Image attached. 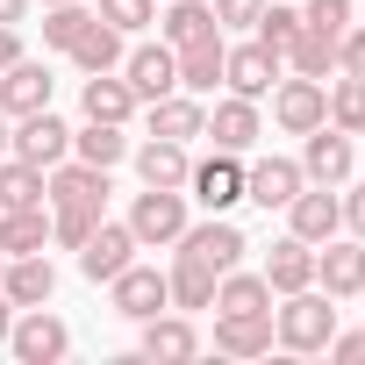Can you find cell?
Listing matches in <instances>:
<instances>
[{"mask_svg": "<svg viewBox=\"0 0 365 365\" xmlns=\"http://www.w3.org/2000/svg\"><path fill=\"white\" fill-rule=\"evenodd\" d=\"M329 336H336V301L322 287L279 294V308H272V344L279 351H329Z\"/></svg>", "mask_w": 365, "mask_h": 365, "instance_id": "obj_1", "label": "cell"}, {"mask_svg": "<svg viewBox=\"0 0 365 365\" xmlns=\"http://www.w3.org/2000/svg\"><path fill=\"white\" fill-rule=\"evenodd\" d=\"M279 79H287V58H279L272 43H258V36H251V43H230V51H222V86H230V93L265 101Z\"/></svg>", "mask_w": 365, "mask_h": 365, "instance_id": "obj_2", "label": "cell"}, {"mask_svg": "<svg viewBox=\"0 0 365 365\" xmlns=\"http://www.w3.org/2000/svg\"><path fill=\"white\" fill-rule=\"evenodd\" d=\"M187 230V187H143L129 201V237L136 244H179Z\"/></svg>", "mask_w": 365, "mask_h": 365, "instance_id": "obj_3", "label": "cell"}, {"mask_svg": "<svg viewBox=\"0 0 365 365\" xmlns=\"http://www.w3.org/2000/svg\"><path fill=\"white\" fill-rule=\"evenodd\" d=\"M244 230L230 222V215H208V222H187V230H179V258H194V265H208L215 279L230 272V265H244Z\"/></svg>", "mask_w": 365, "mask_h": 365, "instance_id": "obj_4", "label": "cell"}, {"mask_svg": "<svg viewBox=\"0 0 365 365\" xmlns=\"http://www.w3.org/2000/svg\"><path fill=\"white\" fill-rule=\"evenodd\" d=\"M265 101H272V122H279L287 136H308V129L329 122V79H301V72H294V79H279Z\"/></svg>", "mask_w": 365, "mask_h": 365, "instance_id": "obj_5", "label": "cell"}, {"mask_svg": "<svg viewBox=\"0 0 365 365\" xmlns=\"http://www.w3.org/2000/svg\"><path fill=\"white\" fill-rule=\"evenodd\" d=\"M8 351H15L22 365H58V358L72 351V329H65L51 308H22L15 329H8Z\"/></svg>", "mask_w": 365, "mask_h": 365, "instance_id": "obj_6", "label": "cell"}, {"mask_svg": "<svg viewBox=\"0 0 365 365\" xmlns=\"http://www.w3.org/2000/svg\"><path fill=\"white\" fill-rule=\"evenodd\" d=\"M315 287H322L329 301L365 294V237H329V244H315Z\"/></svg>", "mask_w": 365, "mask_h": 365, "instance_id": "obj_7", "label": "cell"}, {"mask_svg": "<svg viewBox=\"0 0 365 365\" xmlns=\"http://www.w3.org/2000/svg\"><path fill=\"white\" fill-rule=\"evenodd\" d=\"M43 194H51V208H101L108 215V172L86 158H58L43 172Z\"/></svg>", "mask_w": 365, "mask_h": 365, "instance_id": "obj_8", "label": "cell"}, {"mask_svg": "<svg viewBox=\"0 0 365 365\" xmlns=\"http://www.w3.org/2000/svg\"><path fill=\"white\" fill-rule=\"evenodd\" d=\"M122 79H129V93L150 108V101H165V93H179V58H172V43L158 36V43H136L129 58H122Z\"/></svg>", "mask_w": 365, "mask_h": 365, "instance_id": "obj_9", "label": "cell"}, {"mask_svg": "<svg viewBox=\"0 0 365 365\" xmlns=\"http://www.w3.org/2000/svg\"><path fill=\"white\" fill-rule=\"evenodd\" d=\"M8 150L51 172L58 158H72V129H65L51 108H36V115H15V129H8Z\"/></svg>", "mask_w": 365, "mask_h": 365, "instance_id": "obj_10", "label": "cell"}, {"mask_svg": "<svg viewBox=\"0 0 365 365\" xmlns=\"http://www.w3.org/2000/svg\"><path fill=\"white\" fill-rule=\"evenodd\" d=\"M187 194H194L208 215H230V208L244 201V165H237V150H215V158H201V165L187 172Z\"/></svg>", "mask_w": 365, "mask_h": 365, "instance_id": "obj_11", "label": "cell"}, {"mask_svg": "<svg viewBox=\"0 0 365 365\" xmlns=\"http://www.w3.org/2000/svg\"><path fill=\"white\" fill-rule=\"evenodd\" d=\"M287 230H294L301 244H329V237L344 230V194H336V187H301V194L287 201Z\"/></svg>", "mask_w": 365, "mask_h": 365, "instance_id": "obj_12", "label": "cell"}, {"mask_svg": "<svg viewBox=\"0 0 365 365\" xmlns=\"http://www.w3.org/2000/svg\"><path fill=\"white\" fill-rule=\"evenodd\" d=\"M136 251H143V244L129 237V222H108V215H101V222H93V237L79 244V272H86L93 287H108V279H115Z\"/></svg>", "mask_w": 365, "mask_h": 365, "instance_id": "obj_13", "label": "cell"}, {"mask_svg": "<svg viewBox=\"0 0 365 365\" xmlns=\"http://www.w3.org/2000/svg\"><path fill=\"white\" fill-rule=\"evenodd\" d=\"M108 294H115V315H129V322H143V315H158V308H172V287H165V272L158 265H122L115 279H108Z\"/></svg>", "mask_w": 365, "mask_h": 365, "instance_id": "obj_14", "label": "cell"}, {"mask_svg": "<svg viewBox=\"0 0 365 365\" xmlns=\"http://www.w3.org/2000/svg\"><path fill=\"white\" fill-rule=\"evenodd\" d=\"M351 165H358V150H351V136H344L336 122L308 129V150H301V172H308V187H344V179H351Z\"/></svg>", "mask_w": 365, "mask_h": 365, "instance_id": "obj_15", "label": "cell"}, {"mask_svg": "<svg viewBox=\"0 0 365 365\" xmlns=\"http://www.w3.org/2000/svg\"><path fill=\"white\" fill-rule=\"evenodd\" d=\"M51 93H58V79H51V65H36V58H15L8 72H0V115H36V108H51Z\"/></svg>", "mask_w": 365, "mask_h": 365, "instance_id": "obj_16", "label": "cell"}, {"mask_svg": "<svg viewBox=\"0 0 365 365\" xmlns=\"http://www.w3.org/2000/svg\"><path fill=\"white\" fill-rule=\"evenodd\" d=\"M201 136H208L215 150H237V158H244V150H251V143L265 136V122H258V101H244V93L215 101V108H208V129H201Z\"/></svg>", "mask_w": 365, "mask_h": 365, "instance_id": "obj_17", "label": "cell"}, {"mask_svg": "<svg viewBox=\"0 0 365 365\" xmlns=\"http://www.w3.org/2000/svg\"><path fill=\"white\" fill-rule=\"evenodd\" d=\"M301 187H308V172H301L294 158H258V165H244V201H258L265 215L287 208Z\"/></svg>", "mask_w": 365, "mask_h": 365, "instance_id": "obj_18", "label": "cell"}, {"mask_svg": "<svg viewBox=\"0 0 365 365\" xmlns=\"http://www.w3.org/2000/svg\"><path fill=\"white\" fill-rule=\"evenodd\" d=\"M0 294H8L15 308H51V294H58V265H51L43 251H22V258H8V272H0Z\"/></svg>", "mask_w": 365, "mask_h": 365, "instance_id": "obj_19", "label": "cell"}, {"mask_svg": "<svg viewBox=\"0 0 365 365\" xmlns=\"http://www.w3.org/2000/svg\"><path fill=\"white\" fill-rule=\"evenodd\" d=\"M136 351L143 358H158V365H179V358H194L201 351V329L187 322V315H143V336H136Z\"/></svg>", "mask_w": 365, "mask_h": 365, "instance_id": "obj_20", "label": "cell"}, {"mask_svg": "<svg viewBox=\"0 0 365 365\" xmlns=\"http://www.w3.org/2000/svg\"><path fill=\"white\" fill-rule=\"evenodd\" d=\"M265 287H272V301L279 294H301V287H315V244H301L294 230L265 251Z\"/></svg>", "mask_w": 365, "mask_h": 365, "instance_id": "obj_21", "label": "cell"}, {"mask_svg": "<svg viewBox=\"0 0 365 365\" xmlns=\"http://www.w3.org/2000/svg\"><path fill=\"white\" fill-rule=\"evenodd\" d=\"M215 351L222 358H265L272 351V308H258V315H222L215 308Z\"/></svg>", "mask_w": 365, "mask_h": 365, "instance_id": "obj_22", "label": "cell"}, {"mask_svg": "<svg viewBox=\"0 0 365 365\" xmlns=\"http://www.w3.org/2000/svg\"><path fill=\"white\" fill-rule=\"evenodd\" d=\"M79 108H86V122H129L143 101L129 93V79H122V72H86V86H79Z\"/></svg>", "mask_w": 365, "mask_h": 365, "instance_id": "obj_23", "label": "cell"}, {"mask_svg": "<svg viewBox=\"0 0 365 365\" xmlns=\"http://www.w3.org/2000/svg\"><path fill=\"white\" fill-rule=\"evenodd\" d=\"M129 158H136V172H143V187H187V172H194L187 143H172V136H150V143H136Z\"/></svg>", "mask_w": 365, "mask_h": 365, "instance_id": "obj_24", "label": "cell"}, {"mask_svg": "<svg viewBox=\"0 0 365 365\" xmlns=\"http://www.w3.org/2000/svg\"><path fill=\"white\" fill-rule=\"evenodd\" d=\"M201 129H208V108H201V93H165V101H150V136L194 143Z\"/></svg>", "mask_w": 365, "mask_h": 365, "instance_id": "obj_25", "label": "cell"}, {"mask_svg": "<svg viewBox=\"0 0 365 365\" xmlns=\"http://www.w3.org/2000/svg\"><path fill=\"white\" fill-rule=\"evenodd\" d=\"M158 36H165L172 51H187V43L222 36V22H215V8H208V0H172V8H165V22H158Z\"/></svg>", "mask_w": 365, "mask_h": 365, "instance_id": "obj_26", "label": "cell"}, {"mask_svg": "<svg viewBox=\"0 0 365 365\" xmlns=\"http://www.w3.org/2000/svg\"><path fill=\"white\" fill-rule=\"evenodd\" d=\"M222 36H208V43H187V51H172L179 58V93H215L222 86Z\"/></svg>", "mask_w": 365, "mask_h": 365, "instance_id": "obj_27", "label": "cell"}, {"mask_svg": "<svg viewBox=\"0 0 365 365\" xmlns=\"http://www.w3.org/2000/svg\"><path fill=\"white\" fill-rule=\"evenodd\" d=\"M0 208H51V194H43V165H29V158H0Z\"/></svg>", "mask_w": 365, "mask_h": 365, "instance_id": "obj_28", "label": "cell"}, {"mask_svg": "<svg viewBox=\"0 0 365 365\" xmlns=\"http://www.w3.org/2000/svg\"><path fill=\"white\" fill-rule=\"evenodd\" d=\"M215 308H222V315H258V308H272V287H265V272H244V265H230V272L215 279Z\"/></svg>", "mask_w": 365, "mask_h": 365, "instance_id": "obj_29", "label": "cell"}, {"mask_svg": "<svg viewBox=\"0 0 365 365\" xmlns=\"http://www.w3.org/2000/svg\"><path fill=\"white\" fill-rule=\"evenodd\" d=\"M165 287H172V308H179V315H201V308H215V272H208V265H194V258H172Z\"/></svg>", "mask_w": 365, "mask_h": 365, "instance_id": "obj_30", "label": "cell"}, {"mask_svg": "<svg viewBox=\"0 0 365 365\" xmlns=\"http://www.w3.org/2000/svg\"><path fill=\"white\" fill-rule=\"evenodd\" d=\"M51 244V208H0V251L22 258V251H43Z\"/></svg>", "mask_w": 365, "mask_h": 365, "instance_id": "obj_31", "label": "cell"}, {"mask_svg": "<svg viewBox=\"0 0 365 365\" xmlns=\"http://www.w3.org/2000/svg\"><path fill=\"white\" fill-rule=\"evenodd\" d=\"M122 58H129V51H122V29H108L101 15H93L86 36L72 43V65H79V72H122Z\"/></svg>", "mask_w": 365, "mask_h": 365, "instance_id": "obj_32", "label": "cell"}, {"mask_svg": "<svg viewBox=\"0 0 365 365\" xmlns=\"http://www.w3.org/2000/svg\"><path fill=\"white\" fill-rule=\"evenodd\" d=\"M72 158H86V165L115 172V165L129 158V136H122V122H86V129H72Z\"/></svg>", "mask_w": 365, "mask_h": 365, "instance_id": "obj_33", "label": "cell"}, {"mask_svg": "<svg viewBox=\"0 0 365 365\" xmlns=\"http://www.w3.org/2000/svg\"><path fill=\"white\" fill-rule=\"evenodd\" d=\"M279 58H287V65H294L301 79H329V72H336V43H329V36H315L308 22H301V36H294V43H287Z\"/></svg>", "mask_w": 365, "mask_h": 365, "instance_id": "obj_34", "label": "cell"}, {"mask_svg": "<svg viewBox=\"0 0 365 365\" xmlns=\"http://www.w3.org/2000/svg\"><path fill=\"white\" fill-rule=\"evenodd\" d=\"M329 122H336L344 136H365V79H358V72H344V79L329 86Z\"/></svg>", "mask_w": 365, "mask_h": 365, "instance_id": "obj_35", "label": "cell"}, {"mask_svg": "<svg viewBox=\"0 0 365 365\" xmlns=\"http://www.w3.org/2000/svg\"><path fill=\"white\" fill-rule=\"evenodd\" d=\"M86 22H93V8H79V0H58V8H43V43H51V51H72V43L86 36Z\"/></svg>", "mask_w": 365, "mask_h": 365, "instance_id": "obj_36", "label": "cell"}, {"mask_svg": "<svg viewBox=\"0 0 365 365\" xmlns=\"http://www.w3.org/2000/svg\"><path fill=\"white\" fill-rule=\"evenodd\" d=\"M108 29H122V36H136V29H150L158 22V0H101V8H93Z\"/></svg>", "mask_w": 365, "mask_h": 365, "instance_id": "obj_37", "label": "cell"}, {"mask_svg": "<svg viewBox=\"0 0 365 365\" xmlns=\"http://www.w3.org/2000/svg\"><path fill=\"white\" fill-rule=\"evenodd\" d=\"M93 222H101V208H51V244L79 251V244L93 237Z\"/></svg>", "mask_w": 365, "mask_h": 365, "instance_id": "obj_38", "label": "cell"}, {"mask_svg": "<svg viewBox=\"0 0 365 365\" xmlns=\"http://www.w3.org/2000/svg\"><path fill=\"white\" fill-rule=\"evenodd\" d=\"M258 43H272V51H287L294 36H301V8H272L265 0V15H258V29H251Z\"/></svg>", "mask_w": 365, "mask_h": 365, "instance_id": "obj_39", "label": "cell"}, {"mask_svg": "<svg viewBox=\"0 0 365 365\" xmlns=\"http://www.w3.org/2000/svg\"><path fill=\"white\" fill-rule=\"evenodd\" d=\"M301 22H308L315 36H329V43H336V36L351 29V0H308V8H301Z\"/></svg>", "mask_w": 365, "mask_h": 365, "instance_id": "obj_40", "label": "cell"}, {"mask_svg": "<svg viewBox=\"0 0 365 365\" xmlns=\"http://www.w3.org/2000/svg\"><path fill=\"white\" fill-rule=\"evenodd\" d=\"M208 8H215V22H222V29H258L265 0H208Z\"/></svg>", "mask_w": 365, "mask_h": 365, "instance_id": "obj_41", "label": "cell"}, {"mask_svg": "<svg viewBox=\"0 0 365 365\" xmlns=\"http://www.w3.org/2000/svg\"><path fill=\"white\" fill-rule=\"evenodd\" d=\"M336 72H358L365 79V29H344L336 36Z\"/></svg>", "mask_w": 365, "mask_h": 365, "instance_id": "obj_42", "label": "cell"}, {"mask_svg": "<svg viewBox=\"0 0 365 365\" xmlns=\"http://www.w3.org/2000/svg\"><path fill=\"white\" fill-rule=\"evenodd\" d=\"M329 358H344V365H365V329H336V336H329Z\"/></svg>", "mask_w": 365, "mask_h": 365, "instance_id": "obj_43", "label": "cell"}, {"mask_svg": "<svg viewBox=\"0 0 365 365\" xmlns=\"http://www.w3.org/2000/svg\"><path fill=\"white\" fill-rule=\"evenodd\" d=\"M344 230L365 237V187H344Z\"/></svg>", "mask_w": 365, "mask_h": 365, "instance_id": "obj_44", "label": "cell"}, {"mask_svg": "<svg viewBox=\"0 0 365 365\" xmlns=\"http://www.w3.org/2000/svg\"><path fill=\"white\" fill-rule=\"evenodd\" d=\"M15 58H22V29H15V22H0V72H8Z\"/></svg>", "mask_w": 365, "mask_h": 365, "instance_id": "obj_45", "label": "cell"}, {"mask_svg": "<svg viewBox=\"0 0 365 365\" xmlns=\"http://www.w3.org/2000/svg\"><path fill=\"white\" fill-rule=\"evenodd\" d=\"M15 315H22V308H15L8 294H0V344H8V329H15Z\"/></svg>", "mask_w": 365, "mask_h": 365, "instance_id": "obj_46", "label": "cell"}, {"mask_svg": "<svg viewBox=\"0 0 365 365\" xmlns=\"http://www.w3.org/2000/svg\"><path fill=\"white\" fill-rule=\"evenodd\" d=\"M29 15V0H0V22H22Z\"/></svg>", "mask_w": 365, "mask_h": 365, "instance_id": "obj_47", "label": "cell"}, {"mask_svg": "<svg viewBox=\"0 0 365 365\" xmlns=\"http://www.w3.org/2000/svg\"><path fill=\"white\" fill-rule=\"evenodd\" d=\"M0 158H8V115H0Z\"/></svg>", "mask_w": 365, "mask_h": 365, "instance_id": "obj_48", "label": "cell"}, {"mask_svg": "<svg viewBox=\"0 0 365 365\" xmlns=\"http://www.w3.org/2000/svg\"><path fill=\"white\" fill-rule=\"evenodd\" d=\"M0 272H8V251H0Z\"/></svg>", "mask_w": 365, "mask_h": 365, "instance_id": "obj_49", "label": "cell"}, {"mask_svg": "<svg viewBox=\"0 0 365 365\" xmlns=\"http://www.w3.org/2000/svg\"><path fill=\"white\" fill-rule=\"evenodd\" d=\"M43 8H58V0H43Z\"/></svg>", "mask_w": 365, "mask_h": 365, "instance_id": "obj_50", "label": "cell"}]
</instances>
